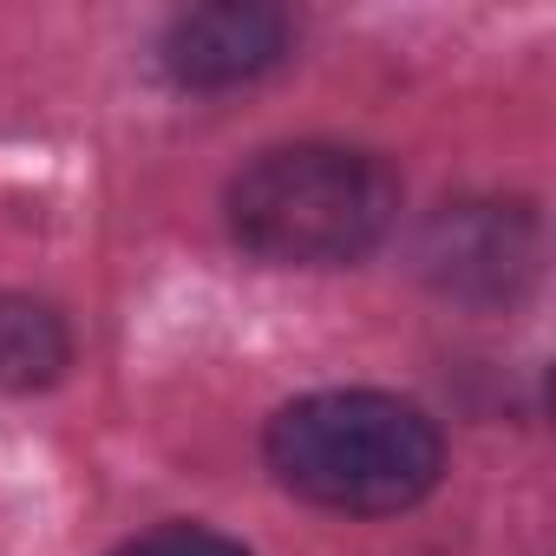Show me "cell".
Returning a JSON list of instances; mask_svg holds the SVG:
<instances>
[{
	"label": "cell",
	"mask_w": 556,
	"mask_h": 556,
	"mask_svg": "<svg viewBox=\"0 0 556 556\" xmlns=\"http://www.w3.org/2000/svg\"><path fill=\"white\" fill-rule=\"evenodd\" d=\"M419 282L458 308H510L543 275V216L523 197H458L419 223Z\"/></svg>",
	"instance_id": "3957f363"
},
{
	"label": "cell",
	"mask_w": 556,
	"mask_h": 556,
	"mask_svg": "<svg viewBox=\"0 0 556 556\" xmlns=\"http://www.w3.org/2000/svg\"><path fill=\"white\" fill-rule=\"evenodd\" d=\"M295 47V21L268 0H210V8H184L164 40L157 66L184 92H229L262 73H275Z\"/></svg>",
	"instance_id": "277c9868"
},
{
	"label": "cell",
	"mask_w": 556,
	"mask_h": 556,
	"mask_svg": "<svg viewBox=\"0 0 556 556\" xmlns=\"http://www.w3.org/2000/svg\"><path fill=\"white\" fill-rule=\"evenodd\" d=\"M112 556H249V549H242L236 536L210 530V523H157V530L118 543Z\"/></svg>",
	"instance_id": "8992f818"
},
{
	"label": "cell",
	"mask_w": 556,
	"mask_h": 556,
	"mask_svg": "<svg viewBox=\"0 0 556 556\" xmlns=\"http://www.w3.org/2000/svg\"><path fill=\"white\" fill-rule=\"evenodd\" d=\"M262 458L289 497L334 517H400L445 478V432L426 406L374 387L289 400L262 432Z\"/></svg>",
	"instance_id": "6da1fadb"
},
{
	"label": "cell",
	"mask_w": 556,
	"mask_h": 556,
	"mask_svg": "<svg viewBox=\"0 0 556 556\" xmlns=\"http://www.w3.org/2000/svg\"><path fill=\"white\" fill-rule=\"evenodd\" d=\"M223 223L268 268H348L393 236L400 177L361 144H275L229 177Z\"/></svg>",
	"instance_id": "7a4b0ae2"
},
{
	"label": "cell",
	"mask_w": 556,
	"mask_h": 556,
	"mask_svg": "<svg viewBox=\"0 0 556 556\" xmlns=\"http://www.w3.org/2000/svg\"><path fill=\"white\" fill-rule=\"evenodd\" d=\"M73 367V328L40 295H0V400H27Z\"/></svg>",
	"instance_id": "5b68a950"
}]
</instances>
